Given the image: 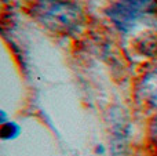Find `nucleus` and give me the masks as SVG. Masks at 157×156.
<instances>
[{
    "mask_svg": "<svg viewBox=\"0 0 157 156\" xmlns=\"http://www.w3.org/2000/svg\"><path fill=\"white\" fill-rule=\"evenodd\" d=\"M43 2L44 7L40 14L47 25H51L52 28H57V29L72 30L76 29L77 25L80 24L81 13L77 6L66 0H59V2L43 0Z\"/></svg>",
    "mask_w": 157,
    "mask_h": 156,
    "instance_id": "nucleus-2",
    "label": "nucleus"
},
{
    "mask_svg": "<svg viewBox=\"0 0 157 156\" xmlns=\"http://www.w3.org/2000/svg\"><path fill=\"white\" fill-rule=\"evenodd\" d=\"M106 14L120 30L130 32L142 19L157 14V0H119Z\"/></svg>",
    "mask_w": 157,
    "mask_h": 156,
    "instance_id": "nucleus-1",
    "label": "nucleus"
},
{
    "mask_svg": "<svg viewBox=\"0 0 157 156\" xmlns=\"http://www.w3.org/2000/svg\"><path fill=\"white\" fill-rule=\"evenodd\" d=\"M0 116H2V118H0V123H2V124L7 123V120H6V119H7V116H6L4 111H2V112H0Z\"/></svg>",
    "mask_w": 157,
    "mask_h": 156,
    "instance_id": "nucleus-4",
    "label": "nucleus"
},
{
    "mask_svg": "<svg viewBox=\"0 0 157 156\" xmlns=\"http://www.w3.org/2000/svg\"><path fill=\"white\" fill-rule=\"evenodd\" d=\"M19 134H21V126L17 124L15 122H7L2 124L0 135L3 140H15Z\"/></svg>",
    "mask_w": 157,
    "mask_h": 156,
    "instance_id": "nucleus-3",
    "label": "nucleus"
}]
</instances>
